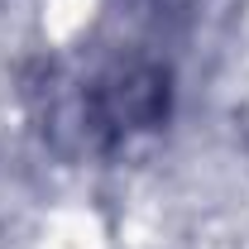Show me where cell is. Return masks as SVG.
<instances>
[{
  "label": "cell",
  "instance_id": "6da1fadb",
  "mask_svg": "<svg viewBox=\"0 0 249 249\" xmlns=\"http://www.w3.org/2000/svg\"><path fill=\"white\" fill-rule=\"evenodd\" d=\"M168 72L158 67H124L110 82H101L91 106V129L106 134H139V129H154L168 115Z\"/></svg>",
  "mask_w": 249,
  "mask_h": 249
}]
</instances>
